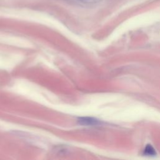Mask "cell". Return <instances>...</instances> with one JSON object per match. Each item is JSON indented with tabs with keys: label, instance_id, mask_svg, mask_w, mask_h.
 <instances>
[{
	"label": "cell",
	"instance_id": "cell-2",
	"mask_svg": "<svg viewBox=\"0 0 160 160\" xmlns=\"http://www.w3.org/2000/svg\"><path fill=\"white\" fill-rule=\"evenodd\" d=\"M144 154L148 156H155L156 155V152L155 149L151 145H147L144 150Z\"/></svg>",
	"mask_w": 160,
	"mask_h": 160
},
{
	"label": "cell",
	"instance_id": "cell-1",
	"mask_svg": "<svg viewBox=\"0 0 160 160\" xmlns=\"http://www.w3.org/2000/svg\"><path fill=\"white\" fill-rule=\"evenodd\" d=\"M78 123L81 126H97L102 124V122L91 117H80L78 119Z\"/></svg>",
	"mask_w": 160,
	"mask_h": 160
}]
</instances>
